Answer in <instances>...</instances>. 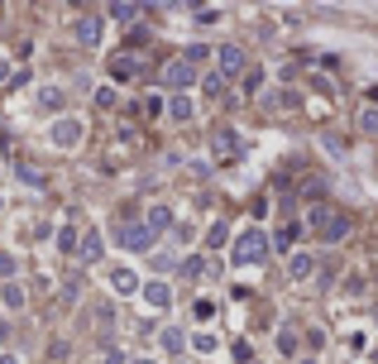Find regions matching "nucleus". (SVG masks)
Returning <instances> with one entry per match:
<instances>
[{"label":"nucleus","mask_w":378,"mask_h":364,"mask_svg":"<svg viewBox=\"0 0 378 364\" xmlns=\"http://www.w3.org/2000/svg\"><path fill=\"white\" fill-rule=\"evenodd\" d=\"M264 254H269V235L259 230V226H249V230L235 240V254H230V259L240 264V268H249V264H264Z\"/></svg>","instance_id":"1"},{"label":"nucleus","mask_w":378,"mask_h":364,"mask_svg":"<svg viewBox=\"0 0 378 364\" xmlns=\"http://www.w3.org/2000/svg\"><path fill=\"white\" fill-rule=\"evenodd\" d=\"M311 226H316V235H321L325 245H335V240L350 235V216L345 211H311Z\"/></svg>","instance_id":"2"},{"label":"nucleus","mask_w":378,"mask_h":364,"mask_svg":"<svg viewBox=\"0 0 378 364\" xmlns=\"http://www.w3.org/2000/svg\"><path fill=\"white\" fill-rule=\"evenodd\" d=\"M120 245H125V249H135V254H144V249H154V240H158V235L149 230V226H144V221H125V226H120Z\"/></svg>","instance_id":"3"},{"label":"nucleus","mask_w":378,"mask_h":364,"mask_svg":"<svg viewBox=\"0 0 378 364\" xmlns=\"http://www.w3.org/2000/svg\"><path fill=\"white\" fill-rule=\"evenodd\" d=\"M211 58H216V63H220V67H216V77H220V82L240 77V72H244V63H249L240 44H225V48H216V53H211Z\"/></svg>","instance_id":"4"},{"label":"nucleus","mask_w":378,"mask_h":364,"mask_svg":"<svg viewBox=\"0 0 378 364\" xmlns=\"http://www.w3.org/2000/svg\"><path fill=\"white\" fill-rule=\"evenodd\" d=\"M81 134H86V125H81L77 115H67V120H58L53 130H48V144H58V149H77Z\"/></svg>","instance_id":"5"},{"label":"nucleus","mask_w":378,"mask_h":364,"mask_svg":"<svg viewBox=\"0 0 378 364\" xmlns=\"http://www.w3.org/2000/svg\"><path fill=\"white\" fill-rule=\"evenodd\" d=\"M196 82V67H187L182 58H173V63H163V86H173L177 96H187V86Z\"/></svg>","instance_id":"6"},{"label":"nucleus","mask_w":378,"mask_h":364,"mask_svg":"<svg viewBox=\"0 0 378 364\" xmlns=\"http://www.w3.org/2000/svg\"><path fill=\"white\" fill-rule=\"evenodd\" d=\"M211 154H216L220 163H235V158H240V134L225 130V125H216V134H211Z\"/></svg>","instance_id":"7"},{"label":"nucleus","mask_w":378,"mask_h":364,"mask_svg":"<svg viewBox=\"0 0 378 364\" xmlns=\"http://www.w3.org/2000/svg\"><path fill=\"white\" fill-rule=\"evenodd\" d=\"M72 34H77V44H81V48H96V44L106 39V20H96V15H81Z\"/></svg>","instance_id":"8"},{"label":"nucleus","mask_w":378,"mask_h":364,"mask_svg":"<svg viewBox=\"0 0 378 364\" xmlns=\"http://www.w3.org/2000/svg\"><path fill=\"white\" fill-rule=\"evenodd\" d=\"M144 302H149L154 312H163V307L173 302V287L163 283V278H154V283H144Z\"/></svg>","instance_id":"9"},{"label":"nucleus","mask_w":378,"mask_h":364,"mask_svg":"<svg viewBox=\"0 0 378 364\" xmlns=\"http://www.w3.org/2000/svg\"><path fill=\"white\" fill-rule=\"evenodd\" d=\"M135 72H139V53L125 48V53H115V58H110V77L125 82V77H135Z\"/></svg>","instance_id":"10"},{"label":"nucleus","mask_w":378,"mask_h":364,"mask_svg":"<svg viewBox=\"0 0 378 364\" xmlns=\"http://www.w3.org/2000/svg\"><path fill=\"white\" fill-rule=\"evenodd\" d=\"M77 259L81 264H96V259H101V235H96V230H86L77 240Z\"/></svg>","instance_id":"11"},{"label":"nucleus","mask_w":378,"mask_h":364,"mask_svg":"<svg viewBox=\"0 0 378 364\" xmlns=\"http://www.w3.org/2000/svg\"><path fill=\"white\" fill-rule=\"evenodd\" d=\"M168 115H173V120H177V125H187L191 115H196V105H191L187 96H168Z\"/></svg>","instance_id":"12"},{"label":"nucleus","mask_w":378,"mask_h":364,"mask_svg":"<svg viewBox=\"0 0 378 364\" xmlns=\"http://www.w3.org/2000/svg\"><path fill=\"white\" fill-rule=\"evenodd\" d=\"M302 240V226L297 221H288V226H283V230L273 235V245H278V249H283V254H288V249H292V245H297Z\"/></svg>","instance_id":"13"},{"label":"nucleus","mask_w":378,"mask_h":364,"mask_svg":"<svg viewBox=\"0 0 378 364\" xmlns=\"http://www.w3.org/2000/svg\"><path fill=\"white\" fill-rule=\"evenodd\" d=\"M110 287H115V292H139V278L130 268H110Z\"/></svg>","instance_id":"14"},{"label":"nucleus","mask_w":378,"mask_h":364,"mask_svg":"<svg viewBox=\"0 0 378 364\" xmlns=\"http://www.w3.org/2000/svg\"><path fill=\"white\" fill-rule=\"evenodd\" d=\"M144 226H149L154 235H158V230H173V211H168V207H154V211H149V221H144Z\"/></svg>","instance_id":"15"},{"label":"nucleus","mask_w":378,"mask_h":364,"mask_svg":"<svg viewBox=\"0 0 378 364\" xmlns=\"http://www.w3.org/2000/svg\"><path fill=\"white\" fill-rule=\"evenodd\" d=\"M39 105H43V110H62V105H67L62 86H43V91H39Z\"/></svg>","instance_id":"16"},{"label":"nucleus","mask_w":378,"mask_h":364,"mask_svg":"<svg viewBox=\"0 0 378 364\" xmlns=\"http://www.w3.org/2000/svg\"><path fill=\"white\" fill-rule=\"evenodd\" d=\"M0 302H5V307H10V312H20V307H25V287L5 283V287H0Z\"/></svg>","instance_id":"17"},{"label":"nucleus","mask_w":378,"mask_h":364,"mask_svg":"<svg viewBox=\"0 0 378 364\" xmlns=\"http://www.w3.org/2000/svg\"><path fill=\"white\" fill-rule=\"evenodd\" d=\"M311 268H316L311 254H292V259H288V273H292V278H311Z\"/></svg>","instance_id":"18"},{"label":"nucleus","mask_w":378,"mask_h":364,"mask_svg":"<svg viewBox=\"0 0 378 364\" xmlns=\"http://www.w3.org/2000/svg\"><path fill=\"white\" fill-rule=\"evenodd\" d=\"M177 58H182L187 67H196V63H206V58H211V48H206V44H187V48L177 53Z\"/></svg>","instance_id":"19"},{"label":"nucleus","mask_w":378,"mask_h":364,"mask_svg":"<svg viewBox=\"0 0 378 364\" xmlns=\"http://www.w3.org/2000/svg\"><path fill=\"white\" fill-rule=\"evenodd\" d=\"M225 240H230V226H225V221H216V226L206 230V249H220Z\"/></svg>","instance_id":"20"},{"label":"nucleus","mask_w":378,"mask_h":364,"mask_svg":"<svg viewBox=\"0 0 378 364\" xmlns=\"http://www.w3.org/2000/svg\"><path fill=\"white\" fill-rule=\"evenodd\" d=\"M359 130L378 134V105H364V110H359Z\"/></svg>","instance_id":"21"},{"label":"nucleus","mask_w":378,"mask_h":364,"mask_svg":"<svg viewBox=\"0 0 378 364\" xmlns=\"http://www.w3.org/2000/svg\"><path fill=\"white\" fill-rule=\"evenodd\" d=\"M15 173H20V182H25V187H43V173H39L34 163H20Z\"/></svg>","instance_id":"22"},{"label":"nucleus","mask_w":378,"mask_h":364,"mask_svg":"<svg viewBox=\"0 0 378 364\" xmlns=\"http://www.w3.org/2000/svg\"><path fill=\"white\" fill-rule=\"evenodd\" d=\"M58 249H62V254H77V230H72V226L58 230Z\"/></svg>","instance_id":"23"},{"label":"nucleus","mask_w":378,"mask_h":364,"mask_svg":"<svg viewBox=\"0 0 378 364\" xmlns=\"http://www.w3.org/2000/svg\"><path fill=\"white\" fill-rule=\"evenodd\" d=\"M191 350L211 355V350H216V336H211V331H196V336H191Z\"/></svg>","instance_id":"24"},{"label":"nucleus","mask_w":378,"mask_h":364,"mask_svg":"<svg viewBox=\"0 0 378 364\" xmlns=\"http://www.w3.org/2000/svg\"><path fill=\"white\" fill-rule=\"evenodd\" d=\"M302 197H306V202L325 197V182H321V178H306V182H302Z\"/></svg>","instance_id":"25"},{"label":"nucleus","mask_w":378,"mask_h":364,"mask_svg":"<svg viewBox=\"0 0 378 364\" xmlns=\"http://www.w3.org/2000/svg\"><path fill=\"white\" fill-rule=\"evenodd\" d=\"M110 20H139V5H125V0L110 5Z\"/></svg>","instance_id":"26"},{"label":"nucleus","mask_w":378,"mask_h":364,"mask_svg":"<svg viewBox=\"0 0 378 364\" xmlns=\"http://www.w3.org/2000/svg\"><path fill=\"white\" fill-rule=\"evenodd\" d=\"M163 350H173V355H182V331H163Z\"/></svg>","instance_id":"27"},{"label":"nucleus","mask_w":378,"mask_h":364,"mask_svg":"<svg viewBox=\"0 0 378 364\" xmlns=\"http://www.w3.org/2000/svg\"><path fill=\"white\" fill-rule=\"evenodd\" d=\"M230 355H235L240 364H249V360H254V345H249V340H235V350H230Z\"/></svg>","instance_id":"28"},{"label":"nucleus","mask_w":378,"mask_h":364,"mask_svg":"<svg viewBox=\"0 0 378 364\" xmlns=\"http://www.w3.org/2000/svg\"><path fill=\"white\" fill-rule=\"evenodd\" d=\"M201 86H206V96H225V82L211 72V77H201Z\"/></svg>","instance_id":"29"},{"label":"nucleus","mask_w":378,"mask_h":364,"mask_svg":"<svg viewBox=\"0 0 378 364\" xmlns=\"http://www.w3.org/2000/svg\"><path fill=\"white\" fill-rule=\"evenodd\" d=\"M278 350H283V355H297V336H292V331H283V336H278Z\"/></svg>","instance_id":"30"},{"label":"nucleus","mask_w":378,"mask_h":364,"mask_svg":"<svg viewBox=\"0 0 378 364\" xmlns=\"http://www.w3.org/2000/svg\"><path fill=\"white\" fill-rule=\"evenodd\" d=\"M163 96H144V105H139V110H144V120H154V115H158V110H163Z\"/></svg>","instance_id":"31"},{"label":"nucleus","mask_w":378,"mask_h":364,"mask_svg":"<svg viewBox=\"0 0 378 364\" xmlns=\"http://www.w3.org/2000/svg\"><path fill=\"white\" fill-rule=\"evenodd\" d=\"M201 268H206V259H201V254H191V259L182 264V273H187V278H196V273H201Z\"/></svg>","instance_id":"32"},{"label":"nucleus","mask_w":378,"mask_h":364,"mask_svg":"<svg viewBox=\"0 0 378 364\" xmlns=\"http://www.w3.org/2000/svg\"><path fill=\"white\" fill-rule=\"evenodd\" d=\"M15 268H20V264L10 259V254H0V278H5V283H10V278H15Z\"/></svg>","instance_id":"33"},{"label":"nucleus","mask_w":378,"mask_h":364,"mask_svg":"<svg viewBox=\"0 0 378 364\" xmlns=\"http://www.w3.org/2000/svg\"><path fill=\"white\" fill-rule=\"evenodd\" d=\"M259 86H264V67L259 72H244V91H259Z\"/></svg>","instance_id":"34"},{"label":"nucleus","mask_w":378,"mask_h":364,"mask_svg":"<svg viewBox=\"0 0 378 364\" xmlns=\"http://www.w3.org/2000/svg\"><path fill=\"white\" fill-rule=\"evenodd\" d=\"M269 105H273V110H288V105H292V96H288V91H273Z\"/></svg>","instance_id":"35"},{"label":"nucleus","mask_w":378,"mask_h":364,"mask_svg":"<svg viewBox=\"0 0 378 364\" xmlns=\"http://www.w3.org/2000/svg\"><path fill=\"white\" fill-rule=\"evenodd\" d=\"M96 105H101V110H106V105H115V91H110V86H101V91H96Z\"/></svg>","instance_id":"36"},{"label":"nucleus","mask_w":378,"mask_h":364,"mask_svg":"<svg viewBox=\"0 0 378 364\" xmlns=\"http://www.w3.org/2000/svg\"><path fill=\"white\" fill-rule=\"evenodd\" d=\"M15 77V67H10V58H5V53H0V86H5V82Z\"/></svg>","instance_id":"37"},{"label":"nucleus","mask_w":378,"mask_h":364,"mask_svg":"<svg viewBox=\"0 0 378 364\" xmlns=\"http://www.w3.org/2000/svg\"><path fill=\"white\" fill-rule=\"evenodd\" d=\"M106 364H130V360H125V350H106Z\"/></svg>","instance_id":"38"},{"label":"nucleus","mask_w":378,"mask_h":364,"mask_svg":"<svg viewBox=\"0 0 378 364\" xmlns=\"http://www.w3.org/2000/svg\"><path fill=\"white\" fill-rule=\"evenodd\" d=\"M130 364H158V360H149V355H139V360H130Z\"/></svg>","instance_id":"39"},{"label":"nucleus","mask_w":378,"mask_h":364,"mask_svg":"<svg viewBox=\"0 0 378 364\" xmlns=\"http://www.w3.org/2000/svg\"><path fill=\"white\" fill-rule=\"evenodd\" d=\"M0 364H20V360H15V355H0Z\"/></svg>","instance_id":"40"},{"label":"nucleus","mask_w":378,"mask_h":364,"mask_svg":"<svg viewBox=\"0 0 378 364\" xmlns=\"http://www.w3.org/2000/svg\"><path fill=\"white\" fill-rule=\"evenodd\" d=\"M369 101H374V105H378V86H369Z\"/></svg>","instance_id":"41"},{"label":"nucleus","mask_w":378,"mask_h":364,"mask_svg":"<svg viewBox=\"0 0 378 364\" xmlns=\"http://www.w3.org/2000/svg\"><path fill=\"white\" fill-rule=\"evenodd\" d=\"M0 340H5V321H0Z\"/></svg>","instance_id":"42"},{"label":"nucleus","mask_w":378,"mask_h":364,"mask_svg":"<svg viewBox=\"0 0 378 364\" xmlns=\"http://www.w3.org/2000/svg\"><path fill=\"white\" fill-rule=\"evenodd\" d=\"M374 326H378V307H374Z\"/></svg>","instance_id":"43"},{"label":"nucleus","mask_w":378,"mask_h":364,"mask_svg":"<svg viewBox=\"0 0 378 364\" xmlns=\"http://www.w3.org/2000/svg\"><path fill=\"white\" fill-rule=\"evenodd\" d=\"M302 364H316V360H302Z\"/></svg>","instance_id":"44"},{"label":"nucleus","mask_w":378,"mask_h":364,"mask_svg":"<svg viewBox=\"0 0 378 364\" xmlns=\"http://www.w3.org/2000/svg\"><path fill=\"white\" fill-rule=\"evenodd\" d=\"M374 360H378V350H374Z\"/></svg>","instance_id":"45"}]
</instances>
